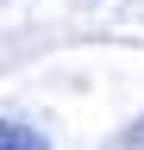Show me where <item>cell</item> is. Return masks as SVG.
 <instances>
[{
    "label": "cell",
    "instance_id": "6da1fadb",
    "mask_svg": "<svg viewBox=\"0 0 144 150\" xmlns=\"http://www.w3.org/2000/svg\"><path fill=\"white\" fill-rule=\"evenodd\" d=\"M0 150H50V144H44L38 125H25V119H0Z\"/></svg>",
    "mask_w": 144,
    "mask_h": 150
},
{
    "label": "cell",
    "instance_id": "7a4b0ae2",
    "mask_svg": "<svg viewBox=\"0 0 144 150\" xmlns=\"http://www.w3.org/2000/svg\"><path fill=\"white\" fill-rule=\"evenodd\" d=\"M125 150H144V125H132V131H125Z\"/></svg>",
    "mask_w": 144,
    "mask_h": 150
}]
</instances>
